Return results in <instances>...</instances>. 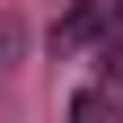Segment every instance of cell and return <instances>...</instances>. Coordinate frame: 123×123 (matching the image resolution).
Wrapping results in <instances>:
<instances>
[{
	"label": "cell",
	"mask_w": 123,
	"mask_h": 123,
	"mask_svg": "<svg viewBox=\"0 0 123 123\" xmlns=\"http://www.w3.org/2000/svg\"><path fill=\"white\" fill-rule=\"evenodd\" d=\"M62 123H123V88H114V79H88V88H70Z\"/></svg>",
	"instance_id": "cell-1"
}]
</instances>
